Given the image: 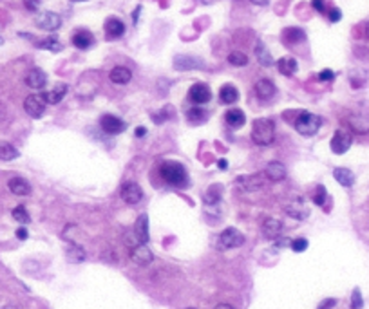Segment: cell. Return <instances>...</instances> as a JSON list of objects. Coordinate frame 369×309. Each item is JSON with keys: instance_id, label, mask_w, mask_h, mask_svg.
I'll use <instances>...</instances> for the list:
<instances>
[{"instance_id": "obj_8", "label": "cell", "mask_w": 369, "mask_h": 309, "mask_svg": "<svg viewBox=\"0 0 369 309\" xmlns=\"http://www.w3.org/2000/svg\"><path fill=\"white\" fill-rule=\"evenodd\" d=\"M34 24L40 29H44V31H56L62 25V18L60 14L52 13V11H44V13H40L34 18Z\"/></svg>"}, {"instance_id": "obj_44", "label": "cell", "mask_w": 369, "mask_h": 309, "mask_svg": "<svg viewBox=\"0 0 369 309\" xmlns=\"http://www.w3.org/2000/svg\"><path fill=\"white\" fill-rule=\"evenodd\" d=\"M24 5L28 11H38L40 7V0H24Z\"/></svg>"}, {"instance_id": "obj_57", "label": "cell", "mask_w": 369, "mask_h": 309, "mask_svg": "<svg viewBox=\"0 0 369 309\" xmlns=\"http://www.w3.org/2000/svg\"><path fill=\"white\" fill-rule=\"evenodd\" d=\"M186 309H196V308H186Z\"/></svg>"}, {"instance_id": "obj_5", "label": "cell", "mask_w": 369, "mask_h": 309, "mask_svg": "<svg viewBox=\"0 0 369 309\" xmlns=\"http://www.w3.org/2000/svg\"><path fill=\"white\" fill-rule=\"evenodd\" d=\"M46 105L44 94H29L24 101V109L31 118H40L46 112Z\"/></svg>"}, {"instance_id": "obj_17", "label": "cell", "mask_w": 369, "mask_h": 309, "mask_svg": "<svg viewBox=\"0 0 369 309\" xmlns=\"http://www.w3.org/2000/svg\"><path fill=\"white\" fill-rule=\"evenodd\" d=\"M26 83L28 87L31 89H44L46 83H48V76H46V72L40 71V69H31L28 72V76H26Z\"/></svg>"}, {"instance_id": "obj_31", "label": "cell", "mask_w": 369, "mask_h": 309, "mask_svg": "<svg viewBox=\"0 0 369 309\" xmlns=\"http://www.w3.org/2000/svg\"><path fill=\"white\" fill-rule=\"evenodd\" d=\"M256 56H257V60H259L260 65H264V67L274 65V58H272L270 51H268V49H266L260 42L256 45Z\"/></svg>"}, {"instance_id": "obj_25", "label": "cell", "mask_w": 369, "mask_h": 309, "mask_svg": "<svg viewBox=\"0 0 369 309\" xmlns=\"http://www.w3.org/2000/svg\"><path fill=\"white\" fill-rule=\"evenodd\" d=\"M219 100H221V103H226V105L236 103L239 100V90L234 85H230V83H226V85H222L221 90H219Z\"/></svg>"}, {"instance_id": "obj_24", "label": "cell", "mask_w": 369, "mask_h": 309, "mask_svg": "<svg viewBox=\"0 0 369 309\" xmlns=\"http://www.w3.org/2000/svg\"><path fill=\"white\" fill-rule=\"evenodd\" d=\"M105 33H107L109 38H120L125 33V25L118 18H107V22H105Z\"/></svg>"}, {"instance_id": "obj_37", "label": "cell", "mask_w": 369, "mask_h": 309, "mask_svg": "<svg viewBox=\"0 0 369 309\" xmlns=\"http://www.w3.org/2000/svg\"><path fill=\"white\" fill-rule=\"evenodd\" d=\"M186 116H188L190 121H194V123H199V121H203L206 112H204L201 107H192V109L186 110Z\"/></svg>"}, {"instance_id": "obj_2", "label": "cell", "mask_w": 369, "mask_h": 309, "mask_svg": "<svg viewBox=\"0 0 369 309\" xmlns=\"http://www.w3.org/2000/svg\"><path fill=\"white\" fill-rule=\"evenodd\" d=\"M160 174L161 177L165 179V183L172 186H184L186 185V181H188V176H186V170L181 163H176V161H165L163 165L160 167Z\"/></svg>"}, {"instance_id": "obj_52", "label": "cell", "mask_w": 369, "mask_h": 309, "mask_svg": "<svg viewBox=\"0 0 369 309\" xmlns=\"http://www.w3.org/2000/svg\"><path fill=\"white\" fill-rule=\"evenodd\" d=\"M2 309H20V308H18V306H14V304H8V306H4Z\"/></svg>"}, {"instance_id": "obj_22", "label": "cell", "mask_w": 369, "mask_h": 309, "mask_svg": "<svg viewBox=\"0 0 369 309\" xmlns=\"http://www.w3.org/2000/svg\"><path fill=\"white\" fill-rule=\"evenodd\" d=\"M256 94L259 96L260 100H270L272 96L275 94V85L272 80H266V78H262V80H259L256 83Z\"/></svg>"}, {"instance_id": "obj_38", "label": "cell", "mask_w": 369, "mask_h": 309, "mask_svg": "<svg viewBox=\"0 0 369 309\" xmlns=\"http://www.w3.org/2000/svg\"><path fill=\"white\" fill-rule=\"evenodd\" d=\"M13 219L18 221V223H22V224H28L29 221H31V217H29L28 210H26L24 206H16V208L13 210Z\"/></svg>"}, {"instance_id": "obj_29", "label": "cell", "mask_w": 369, "mask_h": 309, "mask_svg": "<svg viewBox=\"0 0 369 309\" xmlns=\"http://www.w3.org/2000/svg\"><path fill=\"white\" fill-rule=\"evenodd\" d=\"M244 121H246V116L241 109H232V110H228L226 112V123L230 125V127H234V129L242 127Z\"/></svg>"}, {"instance_id": "obj_21", "label": "cell", "mask_w": 369, "mask_h": 309, "mask_svg": "<svg viewBox=\"0 0 369 309\" xmlns=\"http://www.w3.org/2000/svg\"><path fill=\"white\" fill-rule=\"evenodd\" d=\"M264 174L268 176V179L272 181H282L286 177V167L280 161H272L266 165Z\"/></svg>"}, {"instance_id": "obj_28", "label": "cell", "mask_w": 369, "mask_h": 309, "mask_svg": "<svg viewBox=\"0 0 369 309\" xmlns=\"http://www.w3.org/2000/svg\"><path fill=\"white\" fill-rule=\"evenodd\" d=\"M72 43L74 47L78 49H89L92 43H94V36L89 33V31H78V33L72 36Z\"/></svg>"}, {"instance_id": "obj_56", "label": "cell", "mask_w": 369, "mask_h": 309, "mask_svg": "<svg viewBox=\"0 0 369 309\" xmlns=\"http://www.w3.org/2000/svg\"><path fill=\"white\" fill-rule=\"evenodd\" d=\"M72 2H84V0H72Z\"/></svg>"}, {"instance_id": "obj_12", "label": "cell", "mask_w": 369, "mask_h": 309, "mask_svg": "<svg viewBox=\"0 0 369 309\" xmlns=\"http://www.w3.org/2000/svg\"><path fill=\"white\" fill-rule=\"evenodd\" d=\"M130 259L138 266H148L154 261V255H152V252L145 244H138V246H134L130 250Z\"/></svg>"}, {"instance_id": "obj_13", "label": "cell", "mask_w": 369, "mask_h": 309, "mask_svg": "<svg viewBox=\"0 0 369 309\" xmlns=\"http://www.w3.org/2000/svg\"><path fill=\"white\" fill-rule=\"evenodd\" d=\"M143 197L142 188L136 185V183H125L122 186V199L128 205H138Z\"/></svg>"}, {"instance_id": "obj_16", "label": "cell", "mask_w": 369, "mask_h": 309, "mask_svg": "<svg viewBox=\"0 0 369 309\" xmlns=\"http://www.w3.org/2000/svg\"><path fill=\"white\" fill-rule=\"evenodd\" d=\"M8 188L11 190V194L20 195V197L31 194V185H29L24 177H11V179L8 181Z\"/></svg>"}, {"instance_id": "obj_11", "label": "cell", "mask_w": 369, "mask_h": 309, "mask_svg": "<svg viewBox=\"0 0 369 309\" xmlns=\"http://www.w3.org/2000/svg\"><path fill=\"white\" fill-rule=\"evenodd\" d=\"M236 185H237V188L242 192H257L262 188L264 179H262V176H259V174H252V176L237 177Z\"/></svg>"}, {"instance_id": "obj_19", "label": "cell", "mask_w": 369, "mask_h": 309, "mask_svg": "<svg viewBox=\"0 0 369 309\" xmlns=\"http://www.w3.org/2000/svg\"><path fill=\"white\" fill-rule=\"evenodd\" d=\"M67 89H69V87H67L66 83H58V85H54V89L48 90V92H42L44 98H46V103H51V105L60 103V101L64 100V96L67 94Z\"/></svg>"}, {"instance_id": "obj_41", "label": "cell", "mask_w": 369, "mask_h": 309, "mask_svg": "<svg viewBox=\"0 0 369 309\" xmlns=\"http://www.w3.org/2000/svg\"><path fill=\"white\" fill-rule=\"evenodd\" d=\"M290 246H292V250H294V252H297V253L306 252V250H308V241H306V239H295V241H292V244H290Z\"/></svg>"}, {"instance_id": "obj_30", "label": "cell", "mask_w": 369, "mask_h": 309, "mask_svg": "<svg viewBox=\"0 0 369 309\" xmlns=\"http://www.w3.org/2000/svg\"><path fill=\"white\" fill-rule=\"evenodd\" d=\"M67 261L72 262V264H78V262L86 261V250L78 244H71L67 248Z\"/></svg>"}, {"instance_id": "obj_3", "label": "cell", "mask_w": 369, "mask_h": 309, "mask_svg": "<svg viewBox=\"0 0 369 309\" xmlns=\"http://www.w3.org/2000/svg\"><path fill=\"white\" fill-rule=\"evenodd\" d=\"M322 125V119L312 112H300L295 119V129L302 136H315Z\"/></svg>"}, {"instance_id": "obj_26", "label": "cell", "mask_w": 369, "mask_h": 309, "mask_svg": "<svg viewBox=\"0 0 369 309\" xmlns=\"http://www.w3.org/2000/svg\"><path fill=\"white\" fill-rule=\"evenodd\" d=\"M297 60L292 56H286V58H280L279 62H277V69H279L280 74L284 76H294L295 72H297Z\"/></svg>"}, {"instance_id": "obj_32", "label": "cell", "mask_w": 369, "mask_h": 309, "mask_svg": "<svg viewBox=\"0 0 369 309\" xmlns=\"http://www.w3.org/2000/svg\"><path fill=\"white\" fill-rule=\"evenodd\" d=\"M306 38V34H304L302 29L298 27H288L286 31H284V42L288 43H298L302 42V40Z\"/></svg>"}, {"instance_id": "obj_53", "label": "cell", "mask_w": 369, "mask_h": 309, "mask_svg": "<svg viewBox=\"0 0 369 309\" xmlns=\"http://www.w3.org/2000/svg\"><path fill=\"white\" fill-rule=\"evenodd\" d=\"M219 168H226V161H224V159L219 161Z\"/></svg>"}, {"instance_id": "obj_7", "label": "cell", "mask_w": 369, "mask_h": 309, "mask_svg": "<svg viewBox=\"0 0 369 309\" xmlns=\"http://www.w3.org/2000/svg\"><path fill=\"white\" fill-rule=\"evenodd\" d=\"M286 214L297 221H304L310 215V206H308L304 197H295L286 205Z\"/></svg>"}, {"instance_id": "obj_42", "label": "cell", "mask_w": 369, "mask_h": 309, "mask_svg": "<svg viewBox=\"0 0 369 309\" xmlns=\"http://www.w3.org/2000/svg\"><path fill=\"white\" fill-rule=\"evenodd\" d=\"M335 78V72L332 69H324V71L318 72V80L320 81H332Z\"/></svg>"}, {"instance_id": "obj_45", "label": "cell", "mask_w": 369, "mask_h": 309, "mask_svg": "<svg viewBox=\"0 0 369 309\" xmlns=\"http://www.w3.org/2000/svg\"><path fill=\"white\" fill-rule=\"evenodd\" d=\"M312 5H313V9L318 11V13H326V4H324V0H312Z\"/></svg>"}, {"instance_id": "obj_47", "label": "cell", "mask_w": 369, "mask_h": 309, "mask_svg": "<svg viewBox=\"0 0 369 309\" xmlns=\"http://www.w3.org/2000/svg\"><path fill=\"white\" fill-rule=\"evenodd\" d=\"M16 237H18L20 241H26V239L29 237L28 230H26V228H18V230H16Z\"/></svg>"}, {"instance_id": "obj_14", "label": "cell", "mask_w": 369, "mask_h": 309, "mask_svg": "<svg viewBox=\"0 0 369 309\" xmlns=\"http://www.w3.org/2000/svg\"><path fill=\"white\" fill-rule=\"evenodd\" d=\"M204 63L199 60V58L196 56H183V54H180V56L174 58V69H178V71H190V69H203Z\"/></svg>"}, {"instance_id": "obj_48", "label": "cell", "mask_w": 369, "mask_h": 309, "mask_svg": "<svg viewBox=\"0 0 369 309\" xmlns=\"http://www.w3.org/2000/svg\"><path fill=\"white\" fill-rule=\"evenodd\" d=\"M290 244H292V241H290V239H284V237H280V239H277V246H279V248H284V246H290Z\"/></svg>"}, {"instance_id": "obj_6", "label": "cell", "mask_w": 369, "mask_h": 309, "mask_svg": "<svg viewBox=\"0 0 369 309\" xmlns=\"http://www.w3.org/2000/svg\"><path fill=\"white\" fill-rule=\"evenodd\" d=\"M100 127L104 130L105 134H110V136H116V134H122L123 130L127 129V123L120 119L118 116H112V114H105L102 116L100 119Z\"/></svg>"}, {"instance_id": "obj_1", "label": "cell", "mask_w": 369, "mask_h": 309, "mask_svg": "<svg viewBox=\"0 0 369 309\" xmlns=\"http://www.w3.org/2000/svg\"><path fill=\"white\" fill-rule=\"evenodd\" d=\"M252 139L256 145L260 147H268L275 139V123L270 118H259L254 121L252 127Z\"/></svg>"}, {"instance_id": "obj_54", "label": "cell", "mask_w": 369, "mask_h": 309, "mask_svg": "<svg viewBox=\"0 0 369 309\" xmlns=\"http://www.w3.org/2000/svg\"><path fill=\"white\" fill-rule=\"evenodd\" d=\"M364 33H366V36H368V38H369V22H368V24H366V29H364Z\"/></svg>"}, {"instance_id": "obj_33", "label": "cell", "mask_w": 369, "mask_h": 309, "mask_svg": "<svg viewBox=\"0 0 369 309\" xmlns=\"http://www.w3.org/2000/svg\"><path fill=\"white\" fill-rule=\"evenodd\" d=\"M20 156V152L10 143H0V159L2 161H13Z\"/></svg>"}, {"instance_id": "obj_10", "label": "cell", "mask_w": 369, "mask_h": 309, "mask_svg": "<svg viewBox=\"0 0 369 309\" xmlns=\"http://www.w3.org/2000/svg\"><path fill=\"white\" fill-rule=\"evenodd\" d=\"M351 143H353V138H351V134L344 129H338L335 132L332 139V150L335 154H346L350 150Z\"/></svg>"}, {"instance_id": "obj_15", "label": "cell", "mask_w": 369, "mask_h": 309, "mask_svg": "<svg viewBox=\"0 0 369 309\" xmlns=\"http://www.w3.org/2000/svg\"><path fill=\"white\" fill-rule=\"evenodd\" d=\"M280 232H282V223L279 219H274V217H268L262 223V235L266 239H279Z\"/></svg>"}, {"instance_id": "obj_18", "label": "cell", "mask_w": 369, "mask_h": 309, "mask_svg": "<svg viewBox=\"0 0 369 309\" xmlns=\"http://www.w3.org/2000/svg\"><path fill=\"white\" fill-rule=\"evenodd\" d=\"M134 233H136L140 244L148 243V237H150V235H148V217L145 214L138 217L136 224H134Z\"/></svg>"}, {"instance_id": "obj_50", "label": "cell", "mask_w": 369, "mask_h": 309, "mask_svg": "<svg viewBox=\"0 0 369 309\" xmlns=\"http://www.w3.org/2000/svg\"><path fill=\"white\" fill-rule=\"evenodd\" d=\"M252 4H256V5H268V2L270 0H250Z\"/></svg>"}, {"instance_id": "obj_55", "label": "cell", "mask_w": 369, "mask_h": 309, "mask_svg": "<svg viewBox=\"0 0 369 309\" xmlns=\"http://www.w3.org/2000/svg\"><path fill=\"white\" fill-rule=\"evenodd\" d=\"M203 2H206V4H208V2H216V0H203Z\"/></svg>"}, {"instance_id": "obj_49", "label": "cell", "mask_w": 369, "mask_h": 309, "mask_svg": "<svg viewBox=\"0 0 369 309\" xmlns=\"http://www.w3.org/2000/svg\"><path fill=\"white\" fill-rule=\"evenodd\" d=\"M138 136V138H143V136H145V134H147V129H145V127H138L136 129V132H134Z\"/></svg>"}, {"instance_id": "obj_23", "label": "cell", "mask_w": 369, "mask_h": 309, "mask_svg": "<svg viewBox=\"0 0 369 309\" xmlns=\"http://www.w3.org/2000/svg\"><path fill=\"white\" fill-rule=\"evenodd\" d=\"M333 177H335V181L338 183V185L342 186H353V183H355V174L350 170V168H344V167H338L333 170Z\"/></svg>"}, {"instance_id": "obj_4", "label": "cell", "mask_w": 369, "mask_h": 309, "mask_svg": "<svg viewBox=\"0 0 369 309\" xmlns=\"http://www.w3.org/2000/svg\"><path fill=\"white\" fill-rule=\"evenodd\" d=\"M244 243V235L236 228H226L222 230L219 235V248L222 250H230V248H239Z\"/></svg>"}, {"instance_id": "obj_20", "label": "cell", "mask_w": 369, "mask_h": 309, "mask_svg": "<svg viewBox=\"0 0 369 309\" xmlns=\"http://www.w3.org/2000/svg\"><path fill=\"white\" fill-rule=\"evenodd\" d=\"M109 78L116 85H127L128 81L132 80V72L128 71L127 67H114L109 72Z\"/></svg>"}, {"instance_id": "obj_46", "label": "cell", "mask_w": 369, "mask_h": 309, "mask_svg": "<svg viewBox=\"0 0 369 309\" xmlns=\"http://www.w3.org/2000/svg\"><path fill=\"white\" fill-rule=\"evenodd\" d=\"M333 306H336V300L335 299H326V300H322L320 302L318 309H332Z\"/></svg>"}, {"instance_id": "obj_34", "label": "cell", "mask_w": 369, "mask_h": 309, "mask_svg": "<svg viewBox=\"0 0 369 309\" xmlns=\"http://www.w3.org/2000/svg\"><path fill=\"white\" fill-rule=\"evenodd\" d=\"M36 45L40 49H49V51H52V52H60L62 51V43L58 42L56 36H49V38H46V40H40Z\"/></svg>"}, {"instance_id": "obj_43", "label": "cell", "mask_w": 369, "mask_h": 309, "mask_svg": "<svg viewBox=\"0 0 369 309\" xmlns=\"http://www.w3.org/2000/svg\"><path fill=\"white\" fill-rule=\"evenodd\" d=\"M328 16H330V20H332V22H338V20L342 18V13H340V9L332 7V9L328 11Z\"/></svg>"}, {"instance_id": "obj_51", "label": "cell", "mask_w": 369, "mask_h": 309, "mask_svg": "<svg viewBox=\"0 0 369 309\" xmlns=\"http://www.w3.org/2000/svg\"><path fill=\"white\" fill-rule=\"evenodd\" d=\"M214 309H234V308L230 304H224V302H222V304H218Z\"/></svg>"}, {"instance_id": "obj_27", "label": "cell", "mask_w": 369, "mask_h": 309, "mask_svg": "<svg viewBox=\"0 0 369 309\" xmlns=\"http://www.w3.org/2000/svg\"><path fill=\"white\" fill-rule=\"evenodd\" d=\"M351 130L356 134H369V119L364 118V116H351L348 119Z\"/></svg>"}, {"instance_id": "obj_40", "label": "cell", "mask_w": 369, "mask_h": 309, "mask_svg": "<svg viewBox=\"0 0 369 309\" xmlns=\"http://www.w3.org/2000/svg\"><path fill=\"white\" fill-rule=\"evenodd\" d=\"M351 309H362L364 306V300H362V295H360V290H353L351 293Z\"/></svg>"}, {"instance_id": "obj_39", "label": "cell", "mask_w": 369, "mask_h": 309, "mask_svg": "<svg viewBox=\"0 0 369 309\" xmlns=\"http://www.w3.org/2000/svg\"><path fill=\"white\" fill-rule=\"evenodd\" d=\"M326 199H328L326 188H324L322 185L317 186V188H315V192H313V203H315L317 206H322L324 203H326Z\"/></svg>"}, {"instance_id": "obj_35", "label": "cell", "mask_w": 369, "mask_h": 309, "mask_svg": "<svg viewBox=\"0 0 369 309\" xmlns=\"http://www.w3.org/2000/svg\"><path fill=\"white\" fill-rule=\"evenodd\" d=\"M228 62L232 63L234 67H244L248 65V56L241 51H234L228 54Z\"/></svg>"}, {"instance_id": "obj_9", "label": "cell", "mask_w": 369, "mask_h": 309, "mask_svg": "<svg viewBox=\"0 0 369 309\" xmlns=\"http://www.w3.org/2000/svg\"><path fill=\"white\" fill-rule=\"evenodd\" d=\"M188 100L198 105V107L199 105L208 103L212 100V90L208 89V85H204V83H196L188 90Z\"/></svg>"}, {"instance_id": "obj_36", "label": "cell", "mask_w": 369, "mask_h": 309, "mask_svg": "<svg viewBox=\"0 0 369 309\" xmlns=\"http://www.w3.org/2000/svg\"><path fill=\"white\" fill-rule=\"evenodd\" d=\"M221 201V188L219 186H210V190L204 194V203L206 205H218Z\"/></svg>"}]
</instances>
